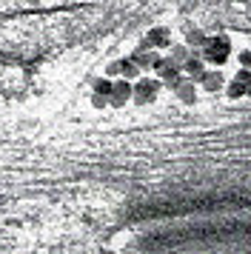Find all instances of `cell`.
Listing matches in <instances>:
<instances>
[{
	"instance_id": "cell-2",
	"label": "cell",
	"mask_w": 251,
	"mask_h": 254,
	"mask_svg": "<svg viewBox=\"0 0 251 254\" xmlns=\"http://www.w3.org/2000/svg\"><path fill=\"white\" fill-rule=\"evenodd\" d=\"M249 83H251V71H249V69L237 71V74L231 77V83L226 86V94L231 97V100H237V97H246V92H249Z\"/></svg>"
},
{
	"instance_id": "cell-6",
	"label": "cell",
	"mask_w": 251,
	"mask_h": 254,
	"mask_svg": "<svg viewBox=\"0 0 251 254\" xmlns=\"http://www.w3.org/2000/svg\"><path fill=\"white\" fill-rule=\"evenodd\" d=\"M240 66H243V69H251V52H243V55H240Z\"/></svg>"
},
{
	"instance_id": "cell-5",
	"label": "cell",
	"mask_w": 251,
	"mask_h": 254,
	"mask_svg": "<svg viewBox=\"0 0 251 254\" xmlns=\"http://www.w3.org/2000/svg\"><path fill=\"white\" fill-rule=\"evenodd\" d=\"M148 43H151V46H169L171 43V32L169 29H154V32L148 35Z\"/></svg>"
},
{
	"instance_id": "cell-3",
	"label": "cell",
	"mask_w": 251,
	"mask_h": 254,
	"mask_svg": "<svg viewBox=\"0 0 251 254\" xmlns=\"http://www.w3.org/2000/svg\"><path fill=\"white\" fill-rule=\"evenodd\" d=\"M197 83H200V89L203 92H220L223 89V83H226V77H223V71L220 69H214V71H203L200 77H197Z\"/></svg>"
},
{
	"instance_id": "cell-7",
	"label": "cell",
	"mask_w": 251,
	"mask_h": 254,
	"mask_svg": "<svg viewBox=\"0 0 251 254\" xmlns=\"http://www.w3.org/2000/svg\"><path fill=\"white\" fill-rule=\"evenodd\" d=\"M246 94H249V97H251V83H249V92H246Z\"/></svg>"
},
{
	"instance_id": "cell-4",
	"label": "cell",
	"mask_w": 251,
	"mask_h": 254,
	"mask_svg": "<svg viewBox=\"0 0 251 254\" xmlns=\"http://www.w3.org/2000/svg\"><path fill=\"white\" fill-rule=\"evenodd\" d=\"M154 94H157V83L154 80H140L134 89V97L137 103H151L154 100Z\"/></svg>"
},
{
	"instance_id": "cell-1",
	"label": "cell",
	"mask_w": 251,
	"mask_h": 254,
	"mask_svg": "<svg viewBox=\"0 0 251 254\" xmlns=\"http://www.w3.org/2000/svg\"><path fill=\"white\" fill-rule=\"evenodd\" d=\"M200 58L205 60V66H226L228 58H231V40L226 35H217V37H208L203 43V52H200Z\"/></svg>"
}]
</instances>
